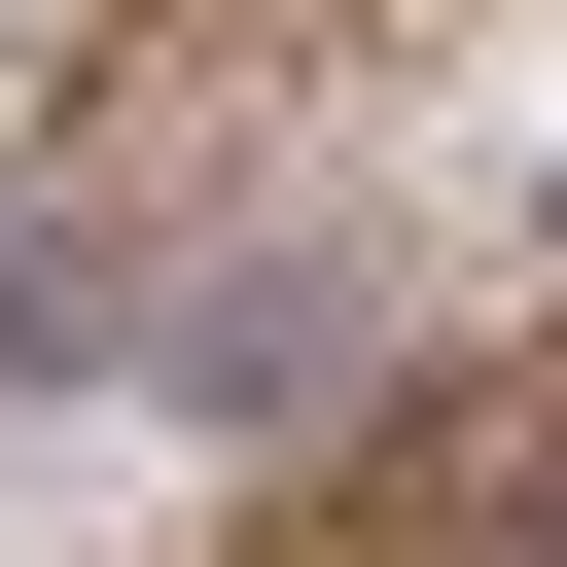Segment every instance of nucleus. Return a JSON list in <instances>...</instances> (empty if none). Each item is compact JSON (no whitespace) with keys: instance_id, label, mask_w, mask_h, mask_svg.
<instances>
[{"instance_id":"1","label":"nucleus","mask_w":567,"mask_h":567,"mask_svg":"<svg viewBox=\"0 0 567 567\" xmlns=\"http://www.w3.org/2000/svg\"><path fill=\"white\" fill-rule=\"evenodd\" d=\"M142 390H177L213 461H354V425L425 390V284H390L354 213H213V248H177V319H142Z\"/></svg>"},{"instance_id":"2","label":"nucleus","mask_w":567,"mask_h":567,"mask_svg":"<svg viewBox=\"0 0 567 567\" xmlns=\"http://www.w3.org/2000/svg\"><path fill=\"white\" fill-rule=\"evenodd\" d=\"M177 177H0V390H142V319H177Z\"/></svg>"}]
</instances>
